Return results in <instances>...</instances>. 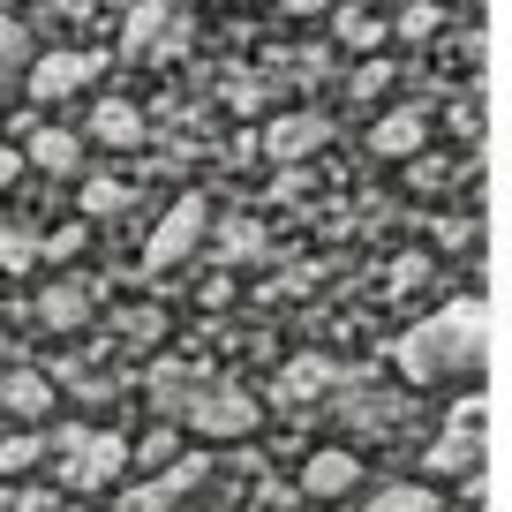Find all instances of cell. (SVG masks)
Returning <instances> with one entry per match:
<instances>
[{
	"label": "cell",
	"mask_w": 512,
	"mask_h": 512,
	"mask_svg": "<svg viewBox=\"0 0 512 512\" xmlns=\"http://www.w3.org/2000/svg\"><path fill=\"white\" fill-rule=\"evenodd\" d=\"M475 362H482V302H445L400 332V377L407 384L475 377Z\"/></svg>",
	"instance_id": "obj_1"
},
{
	"label": "cell",
	"mask_w": 512,
	"mask_h": 512,
	"mask_svg": "<svg viewBox=\"0 0 512 512\" xmlns=\"http://www.w3.org/2000/svg\"><path fill=\"white\" fill-rule=\"evenodd\" d=\"M46 452H61V482L68 490H106L136 467V445L121 430H61Z\"/></svg>",
	"instance_id": "obj_2"
},
{
	"label": "cell",
	"mask_w": 512,
	"mask_h": 512,
	"mask_svg": "<svg viewBox=\"0 0 512 512\" xmlns=\"http://www.w3.org/2000/svg\"><path fill=\"white\" fill-rule=\"evenodd\" d=\"M204 234H211V204H204V196H174L166 219L151 226V241H144V279H166L174 264H189Z\"/></svg>",
	"instance_id": "obj_3"
},
{
	"label": "cell",
	"mask_w": 512,
	"mask_h": 512,
	"mask_svg": "<svg viewBox=\"0 0 512 512\" xmlns=\"http://www.w3.org/2000/svg\"><path fill=\"white\" fill-rule=\"evenodd\" d=\"M181 422L196 437H249L256 430V400L234 392V384H196L189 400H181Z\"/></svg>",
	"instance_id": "obj_4"
},
{
	"label": "cell",
	"mask_w": 512,
	"mask_h": 512,
	"mask_svg": "<svg viewBox=\"0 0 512 512\" xmlns=\"http://www.w3.org/2000/svg\"><path fill=\"white\" fill-rule=\"evenodd\" d=\"M91 83H98V53L61 46V53H38V61H31V76H23V98L53 106V98H76V91H91Z\"/></svg>",
	"instance_id": "obj_5"
},
{
	"label": "cell",
	"mask_w": 512,
	"mask_h": 512,
	"mask_svg": "<svg viewBox=\"0 0 512 512\" xmlns=\"http://www.w3.org/2000/svg\"><path fill=\"white\" fill-rule=\"evenodd\" d=\"M204 475H211V467L196 460V452H181V460H174V467H159L144 490H128V512H174V505H181V497H189Z\"/></svg>",
	"instance_id": "obj_6"
},
{
	"label": "cell",
	"mask_w": 512,
	"mask_h": 512,
	"mask_svg": "<svg viewBox=\"0 0 512 512\" xmlns=\"http://www.w3.org/2000/svg\"><path fill=\"white\" fill-rule=\"evenodd\" d=\"M302 490L317 497H347V490H362V460H354V452H339V445H324V452H309L302 460Z\"/></svg>",
	"instance_id": "obj_7"
},
{
	"label": "cell",
	"mask_w": 512,
	"mask_h": 512,
	"mask_svg": "<svg viewBox=\"0 0 512 512\" xmlns=\"http://www.w3.org/2000/svg\"><path fill=\"white\" fill-rule=\"evenodd\" d=\"M0 415L8 422H46L53 415V384L38 377V369H8V377H0Z\"/></svg>",
	"instance_id": "obj_8"
},
{
	"label": "cell",
	"mask_w": 512,
	"mask_h": 512,
	"mask_svg": "<svg viewBox=\"0 0 512 512\" xmlns=\"http://www.w3.org/2000/svg\"><path fill=\"white\" fill-rule=\"evenodd\" d=\"M38 324H46V332H83V324H91V287H83V279H53V287L38 294Z\"/></svg>",
	"instance_id": "obj_9"
},
{
	"label": "cell",
	"mask_w": 512,
	"mask_h": 512,
	"mask_svg": "<svg viewBox=\"0 0 512 512\" xmlns=\"http://www.w3.org/2000/svg\"><path fill=\"white\" fill-rule=\"evenodd\" d=\"M23 159H31L38 174L68 181V174H76V159H83V144H76V128H31V144H23Z\"/></svg>",
	"instance_id": "obj_10"
},
{
	"label": "cell",
	"mask_w": 512,
	"mask_h": 512,
	"mask_svg": "<svg viewBox=\"0 0 512 512\" xmlns=\"http://www.w3.org/2000/svg\"><path fill=\"white\" fill-rule=\"evenodd\" d=\"M324 144V121L317 113H279L272 128H264V159H302V151Z\"/></svg>",
	"instance_id": "obj_11"
},
{
	"label": "cell",
	"mask_w": 512,
	"mask_h": 512,
	"mask_svg": "<svg viewBox=\"0 0 512 512\" xmlns=\"http://www.w3.org/2000/svg\"><path fill=\"white\" fill-rule=\"evenodd\" d=\"M91 136H98V144H113V151H128V144H144V113L128 106V98H98Z\"/></svg>",
	"instance_id": "obj_12"
},
{
	"label": "cell",
	"mask_w": 512,
	"mask_h": 512,
	"mask_svg": "<svg viewBox=\"0 0 512 512\" xmlns=\"http://www.w3.org/2000/svg\"><path fill=\"white\" fill-rule=\"evenodd\" d=\"M422 136H430L422 113H384V121L369 128V151H377V159H407V151H422Z\"/></svg>",
	"instance_id": "obj_13"
},
{
	"label": "cell",
	"mask_w": 512,
	"mask_h": 512,
	"mask_svg": "<svg viewBox=\"0 0 512 512\" xmlns=\"http://www.w3.org/2000/svg\"><path fill=\"white\" fill-rule=\"evenodd\" d=\"M31 76V31L16 16H0V106L16 98V83Z\"/></svg>",
	"instance_id": "obj_14"
},
{
	"label": "cell",
	"mask_w": 512,
	"mask_h": 512,
	"mask_svg": "<svg viewBox=\"0 0 512 512\" xmlns=\"http://www.w3.org/2000/svg\"><path fill=\"white\" fill-rule=\"evenodd\" d=\"M76 211L83 219H121V211H136V189H128V181H83V196H76Z\"/></svg>",
	"instance_id": "obj_15"
},
{
	"label": "cell",
	"mask_w": 512,
	"mask_h": 512,
	"mask_svg": "<svg viewBox=\"0 0 512 512\" xmlns=\"http://www.w3.org/2000/svg\"><path fill=\"white\" fill-rule=\"evenodd\" d=\"M46 460V437L23 422V430H0V475H31V467Z\"/></svg>",
	"instance_id": "obj_16"
},
{
	"label": "cell",
	"mask_w": 512,
	"mask_h": 512,
	"mask_svg": "<svg viewBox=\"0 0 512 512\" xmlns=\"http://www.w3.org/2000/svg\"><path fill=\"white\" fill-rule=\"evenodd\" d=\"M38 256H46V241H38L31 226H16V219H0V272H31Z\"/></svg>",
	"instance_id": "obj_17"
},
{
	"label": "cell",
	"mask_w": 512,
	"mask_h": 512,
	"mask_svg": "<svg viewBox=\"0 0 512 512\" xmlns=\"http://www.w3.org/2000/svg\"><path fill=\"white\" fill-rule=\"evenodd\" d=\"M174 23V8L166 0H144V8H128V23H121V38H128V53H144V46H159V31Z\"/></svg>",
	"instance_id": "obj_18"
},
{
	"label": "cell",
	"mask_w": 512,
	"mask_h": 512,
	"mask_svg": "<svg viewBox=\"0 0 512 512\" xmlns=\"http://www.w3.org/2000/svg\"><path fill=\"white\" fill-rule=\"evenodd\" d=\"M362 512H445V505H437V490H422V482H392V490H377Z\"/></svg>",
	"instance_id": "obj_19"
},
{
	"label": "cell",
	"mask_w": 512,
	"mask_h": 512,
	"mask_svg": "<svg viewBox=\"0 0 512 512\" xmlns=\"http://www.w3.org/2000/svg\"><path fill=\"white\" fill-rule=\"evenodd\" d=\"M174 460H181V430H174V422L144 430V445H136V467H144V475H159V467H174Z\"/></svg>",
	"instance_id": "obj_20"
},
{
	"label": "cell",
	"mask_w": 512,
	"mask_h": 512,
	"mask_svg": "<svg viewBox=\"0 0 512 512\" xmlns=\"http://www.w3.org/2000/svg\"><path fill=\"white\" fill-rule=\"evenodd\" d=\"M339 38L369 53V46H377V38H384V23H377V16H362V8H347V16H339Z\"/></svg>",
	"instance_id": "obj_21"
},
{
	"label": "cell",
	"mask_w": 512,
	"mask_h": 512,
	"mask_svg": "<svg viewBox=\"0 0 512 512\" xmlns=\"http://www.w3.org/2000/svg\"><path fill=\"white\" fill-rule=\"evenodd\" d=\"M76 249H83V219H76V226H61V234H46V256H53V264H68Z\"/></svg>",
	"instance_id": "obj_22"
},
{
	"label": "cell",
	"mask_w": 512,
	"mask_h": 512,
	"mask_svg": "<svg viewBox=\"0 0 512 512\" xmlns=\"http://www.w3.org/2000/svg\"><path fill=\"white\" fill-rule=\"evenodd\" d=\"M400 31H407V38L437 31V8H430V0H415V8H407V16H400Z\"/></svg>",
	"instance_id": "obj_23"
},
{
	"label": "cell",
	"mask_w": 512,
	"mask_h": 512,
	"mask_svg": "<svg viewBox=\"0 0 512 512\" xmlns=\"http://www.w3.org/2000/svg\"><path fill=\"white\" fill-rule=\"evenodd\" d=\"M249 249H264V234L256 226H226V256H249Z\"/></svg>",
	"instance_id": "obj_24"
},
{
	"label": "cell",
	"mask_w": 512,
	"mask_h": 512,
	"mask_svg": "<svg viewBox=\"0 0 512 512\" xmlns=\"http://www.w3.org/2000/svg\"><path fill=\"white\" fill-rule=\"evenodd\" d=\"M121 332L144 347V339H159V317H151V309H136V317H121Z\"/></svg>",
	"instance_id": "obj_25"
},
{
	"label": "cell",
	"mask_w": 512,
	"mask_h": 512,
	"mask_svg": "<svg viewBox=\"0 0 512 512\" xmlns=\"http://www.w3.org/2000/svg\"><path fill=\"white\" fill-rule=\"evenodd\" d=\"M384 83H392V68H384V61H377V68H362V76H354V98H377Z\"/></svg>",
	"instance_id": "obj_26"
},
{
	"label": "cell",
	"mask_w": 512,
	"mask_h": 512,
	"mask_svg": "<svg viewBox=\"0 0 512 512\" xmlns=\"http://www.w3.org/2000/svg\"><path fill=\"white\" fill-rule=\"evenodd\" d=\"M23 166H31L23 151H8V144H0V189H16V174H23Z\"/></svg>",
	"instance_id": "obj_27"
},
{
	"label": "cell",
	"mask_w": 512,
	"mask_h": 512,
	"mask_svg": "<svg viewBox=\"0 0 512 512\" xmlns=\"http://www.w3.org/2000/svg\"><path fill=\"white\" fill-rule=\"evenodd\" d=\"M211 8H219V0H211Z\"/></svg>",
	"instance_id": "obj_28"
},
{
	"label": "cell",
	"mask_w": 512,
	"mask_h": 512,
	"mask_svg": "<svg viewBox=\"0 0 512 512\" xmlns=\"http://www.w3.org/2000/svg\"><path fill=\"white\" fill-rule=\"evenodd\" d=\"M0 422H8V415H0Z\"/></svg>",
	"instance_id": "obj_29"
}]
</instances>
